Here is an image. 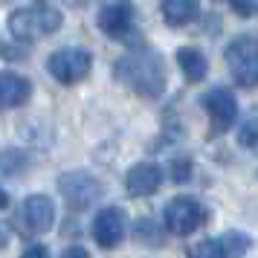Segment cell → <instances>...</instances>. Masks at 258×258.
<instances>
[{"mask_svg":"<svg viewBox=\"0 0 258 258\" xmlns=\"http://www.w3.org/2000/svg\"><path fill=\"white\" fill-rule=\"evenodd\" d=\"M116 79L125 87H131L134 93L145 96V99H157L165 90V70H163V58L151 52V49H142V52H131L116 64Z\"/></svg>","mask_w":258,"mask_h":258,"instance_id":"cell-1","label":"cell"},{"mask_svg":"<svg viewBox=\"0 0 258 258\" xmlns=\"http://www.w3.org/2000/svg\"><path fill=\"white\" fill-rule=\"evenodd\" d=\"M61 29V12L52 6H29L9 15V32L15 41H35Z\"/></svg>","mask_w":258,"mask_h":258,"instance_id":"cell-2","label":"cell"},{"mask_svg":"<svg viewBox=\"0 0 258 258\" xmlns=\"http://www.w3.org/2000/svg\"><path fill=\"white\" fill-rule=\"evenodd\" d=\"M226 64L241 87H258V41L255 38H235L226 47Z\"/></svg>","mask_w":258,"mask_h":258,"instance_id":"cell-3","label":"cell"},{"mask_svg":"<svg viewBox=\"0 0 258 258\" xmlns=\"http://www.w3.org/2000/svg\"><path fill=\"white\" fill-rule=\"evenodd\" d=\"M49 73H52V79L61 84H76L82 82L84 76L90 73L93 67V58H90V52L87 49H79V47H67V49H58V52H52L47 61Z\"/></svg>","mask_w":258,"mask_h":258,"instance_id":"cell-4","label":"cell"},{"mask_svg":"<svg viewBox=\"0 0 258 258\" xmlns=\"http://www.w3.org/2000/svg\"><path fill=\"white\" fill-rule=\"evenodd\" d=\"M58 186H61L64 200L70 203L73 209H87L93 200L102 198V183L93 174H87V171H70V174H64L58 180Z\"/></svg>","mask_w":258,"mask_h":258,"instance_id":"cell-5","label":"cell"},{"mask_svg":"<svg viewBox=\"0 0 258 258\" xmlns=\"http://www.w3.org/2000/svg\"><path fill=\"white\" fill-rule=\"evenodd\" d=\"M203 223V209L195 198H174L165 206V226L174 235H191Z\"/></svg>","mask_w":258,"mask_h":258,"instance_id":"cell-6","label":"cell"},{"mask_svg":"<svg viewBox=\"0 0 258 258\" xmlns=\"http://www.w3.org/2000/svg\"><path fill=\"white\" fill-rule=\"evenodd\" d=\"M122 235H125V212L116 209V206L96 212V218H93V238H96V244L105 246V249H113V246H119Z\"/></svg>","mask_w":258,"mask_h":258,"instance_id":"cell-7","label":"cell"},{"mask_svg":"<svg viewBox=\"0 0 258 258\" xmlns=\"http://www.w3.org/2000/svg\"><path fill=\"white\" fill-rule=\"evenodd\" d=\"M134 26V6L131 0H110L99 12V29L110 38H125Z\"/></svg>","mask_w":258,"mask_h":258,"instance_id":"cell-8","label":"cell"},{"mask_svg":"<svg viewBox=\"0 0 258 258\" xmlns=\"http://www.w3.org/2000/svg\"><path fill=\"white\" fill-rule=\"evenodd\" d=\"M203 105H206V110H209L212 128L215 131H226L235 119H238V102H235V96L229 93L226 87L209 90V93L203 96Z\"/></svg>","mask_w":258,"mask_h":258,"instance_id":"cell-9","label":"cell"},{"mask_svg":"<svg viewBox=\"0 0 258 258\" xmlns=\"http://www.w3.org/2000/svg\"><path fill=\"white\" fill-rule=\"evenodd\" d=\"M21 221L32 235H44L55 221V206L47 195H32L24 200V209H21Z\"/></svg>","mask_w":258,"mask_h":258,"instance_id":"cell-10","label":"cell"},{"mask_svg":"<svg viewBox=\"0 0 258 258\" xmlns=\"http://www.w3.org/2000/svg\"><path fill=\"white\" fill-rule=\"evenodd\" d=\"M163 183V168L157 163H137L125 177V186H128V195L134 198H148L154 195Z\"/></svg>","mask_w":258,"mask_h":258,"instance_id":"cell-11","label":"cell"},{"mask_svg":"<svg viewBox=\"0 0 258 258\" xmlns=\"http://www.w3.org/2000/svg\"><path fill=\"white\" fill-rule=\"evenodd\" d=\"M29 93H32L29 79H24V76H18V73H12V70L0 73V105L3 107L24 105L26 99H29Z\"/></svg>","mask_w":258,"mask_h":258,"instance_id":"cell-12","label":"cell"},{"mask_svg":"<svg viewBox=\"0 0 258 258\" xmlns=\"http://www.w3.org/2000/svg\"><path fill=\"white\" fill-rule=\"evenodd\" d=\"M177 64H180V70L186 76L188 82H203L206 79V73H209V64H206V55L195 47H183L177 49Z\"/></svg>","mask_w":258,"mask_h":258,"instance_id":"cell-13","label":"cell"},{"mask_svg":"<svg viewBox=\"0 0 258 258\" xmlns=\"http://www.w3.org/2000/svg\"><path fill=\"white\" fill-rule=\"evenodd\" d=\"M200 15L198 0H163V18L171 26H186Z\"/></svg>","mask_w":258,"mask_h":258,"instance_id":"cell-14","label":"cell"},{"mask_svg":"<svg viewBox=\"0 0 258 258\" xmlns=\"http://www.w3.org/2000/svg\"><path fill=\"white\" fill-rule=\"evenodd\" d=\"M221 244H223L226 258H244L246 249H249V238L244 232H226L221 238Z\"/></svg>","mask_w":258,"mask_h":258,"instance_id":"cell-15","label":"cell"},{"mask_svg":"<svg viewBox=\"0 0 258 258\" xmlns=\"http://www.w3.org/2000/svg\"><path fill=\"white\" fill-rule=\"evenodd\" d=\"M191 258H226L221 241H200L195 249H191Z\"/></svg>","mask_w":258,"mask_h":258,"instance_id":"cell-16","label":"cell"},{"mask_svg":"<svg viewBox=\"0 0 258 258\" xmlns=\"http://www.w3.org/2000/svg\"><path fill=\"white\" fill-rule=\"evenodd\" d=\"M238 142H241L244 148H249V151L258 154V119H249L244 128H241V134H238Z\"/></svg>","mask_w":258,"mask_h":258,"instance_id":"cell-17","label":"cell"},{"mask_svg":"<svg viewBox=\"0 0 258 258\" xmlns=\"http://www.w3.org/2000/svg\"><path fill=\"white\" fill-rule=\"evenodd\" d=\"M232 3V9L241 18H252V15H258V0H229Z\"/></svg>","mask_w":258,"mask_h":258,"instance_id":"cell-18","label":"cell"},{"mask_svg":"<svg viewBox=\"0 0 258 258\" xmlns=\"http://www.w3.org/2000/svg\"><path fill=\"white\" fill-rule=\"evenodd\" d=\"M188 174H191L188 160H177V163H174V180H177V183H183V180H188Z\"/></svg>","mask_w":258,"mask_h":258,"instance_id":"cell-19","label":"cell"},{"mask_svg":"<svg viewBox=\"0 0 258 258\" xmlns=\"http://www.w3.org/2000/svg\"><path fill=\"white\" fill-rule=\"evenodd\" d=\"M24 258H49V249L47 246H29L24 252Z\"/></svg>","mask_w":258,"mask_h":258,"instance_id":"cell-20","label":"cell"},{"mask_svg":"<svg viewBox=\"0 0 258 258\" xmlns=\"http://www.w3.org/2000/svg\"><path fill=\"white\" fill-rule=\"evenodd\" d=\"M61 258H90V255H87L84 246H70V249H64V255Z\"/></svg>","mask_w":258,"mask_h":258,"instance_id":"cell-21","label":"cell"},{"mask_svg":"<svg viewBox=\"0 0 258 258\" xmlns=\"http://www.w3.org/2000/svg\"><path fill=\"white\" fill-rule=\"evenodd\" d=\"M3 206H9V195H6V191L0 188V209H3Z\"/></svg>","mask_w":258,"mask_h":258,"instance_id":"cell-22","label":"cell"},{"mask_svg":"<svg viewBox=\"0 0 258 258\" xmlns=\"http://www.w3.org/2000/svg\"><path fill=\"white\" fill-rule=\"evenodd\" d=\"M0 246H6V229H3V223H0Z\"/></svg>","mask_w":258,"mask_h":258,"instance_id":"cell-23","label":"cell"}]
</instances>
